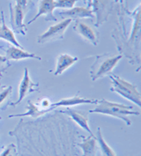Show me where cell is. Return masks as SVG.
I'll list each match as a JSON object with an SVG mask.
<instances>
[{"mask_svg": "<svg viewBox=\"0 0 141 156\" xmlns=\"http://www.w3.org/2000/svg\"><path fill=\"white\" fill-rule=\"evenodd\" d=\"M39 90V84L38 83H34L31 80L29 73H28V69L25 68L24 69V76L23 79L21 80V81L19 83V98L17 100V101L10 103V106H13L15 107L19 103H20L23 99L26 98L28 94H30L31 93H33L35 91Z\"/></svg>", "mask_w": 141, "mask_h": 156, "instance_id": "cell-9", "label": "cell"}, {"mask_svg": "<svg viewBox=\"0 0 141 156\" xmlns=\"http://www.w3.org/2000/svg\"><path fill=\"white\" fill-rule=\"evenodd\" d=\"M109 78L112 82V87L110 88V90L116 92L118 94L122 95L124 98L132 101L138 107H140V93L138 90L136 85L126 81L115 74H109Z\"/></svg>", "mask_w": 141, "mask_h": 156, "instance_id": "cell-5", "label": "cell"}, {"mask_svg": "<svg viewBox=\"0 0 141 156\" xmlns=\"http://www.w3.org/2000/svg\"><path fill=\"white\" fill-rule=\"evenodd\" d=\"M72 20L71 19H65L61 22H58L57 24L53 25L50 27L46 32L39 35L37 38L38 43H46L49 41H58L64 39V35L66 31L67 27L71 24Z\"/></svg>", "mask_w": 141, "mask_h": 156, "instance_id": "cell-6", "label": "cell"}, {"mask_svg": "<svg viewBox=\"0 0 141 156\" xmlns=\"http://www.w3.org/2000/svg\"><path fill=\"white\" fill-rule=\"evenodd\" d=\"M97 143L99 144L100 150L101 152L102 156H116L114 150L108 146V144L106 142V140L103 139V136L101 134L100 128H97Z\"/></svg>", "mask_w": 141, "mask_h": 156, "instance_id": "cell-19", "label": "cell"}, {"mask_svg": "<svg viewBox=\"0 0 141 156\" xmlns=\"http://www.w3.org/2000/svg\"><path fill=\"white\" fill-rule=\"evenodd\" d=\"M122 58V54L116 56H113L111 54H102L96 56L95 61L90 69V77L92 80L95 81L98 79H101L109 75Z\"/></svg>", "mask_w": 141, "mask_h": 156, "instance_id": "cell-4", "label": "cell"}, {"mask_svg": "<svg viewBox=\"0 0 141 156\" xmlns=\"http://www.w3.org/2000/svg\"><path fill=\"white\" fill-rule=\"evenodd\" d=\"M56 9V0H41L38 6V12L32 20H30L27 25L32 24L37 19L41 16H46L45 20H57V18L54 16V10Z\"/></svg>", "mask_w": 141, "mask_h": 156, "instance_id": "cell-11", "label": "cell"}, {"mask_svg": "<svg viewBox=\"0 0 141 156\" xmlns=\"http://www.w3.org/2000/svg\"><path fill=\"white\" fill-rule=\"evenodd\" d=\"M12 87L8 86V87H1L0 88V106L3 104L4 101H5L8 97L12 94Z\"/></svg>", "mask_w": 141, "mask_h": 156, "instance_id": "cell-21", "label": "cell"}, {"mask_svg": "<svg viewBox=\"0 0 141 156\" xmlns=\"http://www.w3.org/2000/svg\"><path fill=\"white\" fill-rule=\"evenodd\" d=\"M59 113H63V114H66L69 115L75 123L79 124L82 129L86 130L90 135H93L91 129L89 127V123H88V115L81 110H76L72 109L70 108H67L65 110L63 111H59Z\"/></svg>", "mask_w": 141, "mask_h": 156, "instance_id": "cell-12", "label": "cell"}, {"mask_svg": "<svg viewBox=\"0 0 141 156\" xmlns=\"http://www.w3.org/2000/svg\"><path fill=\"white\" fill-rule=\"evenodd\" d=\"M0 39H3L5 41H8L9 43H11L12 45L18 47V48H23L19 41H17L16 37L14 32L10 29L7 25L5 24V14H4V11L1 10L0 12Z\"/></svg>", "mask_w": 141, "mask_h": 156, "instance_id": "cell-15", "label": "cell"}, {"mask_svg": "<svg viewBox=\"0 0 141 156\" xmlns=\"http://www.w3.org/2000/svg\"><path fill=\"white\" fill-rule=\"evenodd\" d=\"M89 112L110 115L113 117L119 118V119L125 121L127 125L132 124L131 120L127 117L128 115H140V112L133 110L132 106H127V105H124V104L116 103V102H112V101H107L105 99H101L100 101L98 100L97 106L93 109H91Z\"/></svg>", "mask_w": 141, "mask_h": 156, "instance_id": "cell-3", "label": "cell"}, {"mask_svg": "<svg viewBox=\"0 0 141 156\" xmlns=\"http://www.w3.org/2000/svg\"><path fill=\"white\" fill-rule=\"evenodd\" d=\"M78 0H58L56 1V8L69 10L74 7V5Z\"/></svg>", "mask_w": 141, "mask_h": 156, "instance_id": "cell-20", "label": "cell"}, {"mask_svg": "<svg viewBox=\"0 0 141 156\" xmlns=\"http://www.w3.org/2000/svg\"><path fill=\"white\" fill-rule=\"evenodd\" d=\"M73 29L76 33L82 36L85 40L88 41L94 46L98 45L99 41V32L93 28H92L89 25L84 23L83 21L77 20L73 26Z\"/></svg>", "mask_w": 141, "mask_h": 156, "instance_id": "cell-10", "label": "cell"}, {"mask_svg": "<svg viewBox=\"0 0 141 156\" xmlns=\"http://www.w3.org/2000/svg\"><path fill=\"white\" fill-rule=\"evenodd\" d=\"M82 139L81 143H78L77 146L81 148L83 156H96L97 152V140L93 135L89 137L79 136Z\"/></svg>", "mask_w": 141, "mask_h": 156, "instance_id": "cell-17", "label": "cell"}, {"mask_svg": "<svg viewBox=\"0 0 141 156\" xmlns=\"http://www.w3.org/2000/svg\"><path fill=\"white\" fill-rule=\"evenodd\" d=\"M15 1V4H17L18 5H19L23 10H25L26 12L27 10V6H28V4L30 2V0H14Z\"/></svg>", "mask_w": 141, "mask_h": 156, "instance_id": "cell-24", "label": "cell"}, {"mask_svg": "<svg viewBox=\"0 0 141 156\" xmlns=\"http://www.w3.org/2000/svg\"><path fill=\"white\" fill-rule=\"evenodd\" d=\"M60 16L67 18V19H75V20H79V19H86V18H93V12L91 9L88 7H81V6H76L72 7V9L65 10L64 12H59Z\"/></svg>", "mask_w": 141, "mask_h": 156, "instance_id": "cell-16", "label": "cell"}, {"mask_svg": "<svg viewBox=\"0 0 141 156\" xmlns=\"http://www.w3.org/2000/svg\"><path fill=\"white\" fill-rule=\"evenodd\" d=\"M5 51V58L8 60H13V61H19V60H23L26 58H35L38 60H42V58L38 57L37 55L26 52L24 50L23 48H18L13 45L8 46Z\"/></svg>", "mask_w": 141, "mask_h": 156, "instance_id": "cell-14", "label": "cell"}, {"mask_svg": "<svg viewBox=\"0 0 141 156\" xmlns=\"http://www.w3.org/2000/svg\"><path fill=\"white\" fill-rule=\"evenodd\" d=\"M98 100H90L80 97L79 95H75L73 97L64 98L59 100L55 103H51L50 110H53L54 108L58 107H70V106H76L80 104H97Z\"/></svg>", "mask_w": 141, "mask_h": 156, "instance_id": "cell-13", "label": "cell"}, {"mask_svg": "<svg viewBox=\"0 0 141 156\" xmlns=\"http://www.w3.org/2000/svg\"><path fill=\"white\" fill-rule=\"evenodd\" d=\"M132 18V27L126 45L121 49L123 54L129 58V62L139 66L140 64V5H139L132 12L126 11ZM122 54V55H123Z\"/></svg>", "mask_w": 141, "mask_h": 156, "instance_id": "cell-2", "label": "cell"}, {"mask_svg": "<svg viewBox=\"0 0 141 156\" xmlns=\"http://www.w3.org/2000/svg\"><path fill=\"white\" fill-rule=\"evenodd\" d=\"M118 1H120V3H121V5H124V0H118Z\"/></svg>", "mask_w": 141, "mask_h": 156, "instance_id": "cell-26", "label": "cell"}, {"mask_svg": "<svg viewBox=\"0 0 141 156\" xmlns=\"http://www.w3.org/2000/svg\"><path fill=\"white\" fill-rule=\"evenodd\" d=\"M0 156H18L16 146L13 143L10 144L9 146H7V147L2 152Z\"/></svg>", "mask_w": 141, "mask_h": 156, "instance_id": "cell-22", "label": "cell"}, {"mask_svg": "<svg viewBox=\"0 0 141 156\" xmlns=\"http://www.w3.org/2000/svg\"><path fill=\"white\" fill-rule=\"evenodd\" d=\"M10 10V21L13 32L20 34L25 36L26 34V26L24 23L26 11L17 4H9Z\"/></svg>", "mask_w": 141, "mask_h": 156, "instance_id": "cell-8", "label": "cell"}, {"mask_svg": "<svg viewBox=\"0 0 141 156\" xmlns=\"http://www.w3.org/2000/svg\"><path fill=\"white\" fill-rule=\"evenodd\" d=\"M10 66H11V64L8 59L5 57L0 55V77H2V74L4 73Z\"/></svg>", "mask_w": 141, "mask_h": 156, "instance_id": "cell-23", "label": "cell"}, {"mask_svg": "<svg viewBox=\"0 0 141 156\" xmlns=\"http://www.w3.org/2000/svg\"><path fill=\"white\" fill-rule=\"evenodd\" d=\"M0 119H1V116H0Z\"/></svg>", "mask_w": 141, "mask_h": 156, "instance_id": "cell-28", "label": "cell"}, {"mask_svg": "<svg viewBox=\"0 0 141 156\" xmlns=\"http://www.w3.org/2000/svg\"><path fill=\"white\" fill-rule=\"evenodd\" d=\"M72 125L57 115L23 126L22 156H75Z\"/></svg>", "mask_w": 141, "mask_h": 156, "instance_id": "cell-1", "label": "cell"}, {"mask_svg": "<svg viewBox=\"0 0 141 156\" xmlns=\"http://www.w3.org/2000/svg\"><path fill=\"white\" fill-rule=\"evenodd\" d=\"M84 4L86 5V7L90 8L91 7V4H92V0H83Z\"/></svg>", "mask_w": 141, "mask_h": 156, "instance_id": "cell-25", "label": "cell"}, {"mask_svg": "<svg viewBox=\"0 0 141 156\" xmlns=\"http://www.w3.org/2000/svg\"><path fill=\"white\" fill-rule=\"evenodd\" d=\"M114 1H116V2H118V0H114Z\"/></svg>", "mask_w": 141, "mask_h": 156, "instance_id": "cell-27", "label": "cell"}, {"mask_svg": "<svg viewBox=\"0 0 141 156\" xmlns=\"http://www.w3.org/2000/svg\"><path fill=\"white\" fill-rule=\"evenodd\" d=\"M79 60V58L76 57H72L69 54H60L58 57L57 60V66L56 71L54 74L56 76L61 75L64 72H65L67 69H69L71 66H72L75 63Z\"/></svg>", "mask_w": 141, "mask_h": 156, "instance_id": "cell-18", "label": "cell"}, {"mask_svg": "<svg viewBox=\"0 0 141 156\" xmlns=\"http://www.w3.org/2000/svg\"><path fill=\"white\" fill-rule=\"evenodd\" d=\"M114 0H92V11L96 16L95 27H100L107 21L113 10Z\"/></svg>", "mask_w": 141, "mask_h": 156, "instance_id": "cell-7", "label": "cell"}]
</instances>
